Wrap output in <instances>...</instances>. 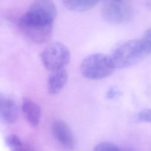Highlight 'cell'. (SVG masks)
Here are the masks:
<instances>
[{
  "mask_svg": "<svg viewBox=\"0 0 151 151\" xmlns=\"http://www.w3.org/2000/svg\"><path fill=\"white\" fill-rule=\"evenodd\" d=\"M57 9L51 0H34L17 21L20 31L28 40L37 44L51 37Z\"/></svg>",
  "mask_w": 151,
  "mask_h": 151,
  "instance_id": "1",
  "label": "cell"
},
{
  "mask_svg": "<svg viewBox=\"0 0 151 151\" xmlns=\"http://www.w3.org/2000/svg\"><path fill=\"white\" fill-rule=\"evenodd\" d=\"M116 68L111 57L97 53L87 56L82 61L80 71L88 79L99 80L111 75Z\"/></svg>",
  "mask_w": 151,
  "mask_h": 151,
  "instance_id": "2",
  "label": "cell"
},
{
  "mask_svg": "<svg viewBox=\"0 0 151 151\" xmlns=\"http://www.w3.org/2000/svg\"><path fill=\"white\" fill-rule=\"evenodd\" d=\"M146 54L142 40L135 39L124 42L117 47L111 57L116 68H125L136 64Z\"/></svg>",
  "mask_w": 151,
  "mask_h": 151,
  "instance_id": "3",
  "label": "cell"
},
{
  "mask_svg": "<svg viewBox=\"0 0 151 151\" xmlns=\"http://www.w3.org/2000/svg\"><path fill=\"white\" fill-rule=\"evenodd\" d=\"M40 58L44 66L51 71L64 68L70 61V54L65 45L55 42L42 50Z\"/></svg>",
  "mask_w": 151,
  "mask_h": 151,
  "instance_id": "4",
  "label": "cell"
},
{
  "mask_svg": "<svg viewBox=\"0 0 151 151\" xmlns=\"http://www.w3.org/2000/svg\"><path fill=\"white\" fill-rule=\"evenodd\" d=\"M102 16L111 24H123L129 21L133 15L132 6L127 1L108 0L102 7Z\"/></svg>",
  "mask_w": 151,
  "mask_h": 151,
  "instance_id": "5",
  "label": "cell"
},
{
  "mask_svg": "<svg viewBox=\"0 0 151 151\" xmlns=\"http://www.w3.org/2000/svg\"><path fill=\"white\" fill-rule=\"evenodd\" d=\"M55 139L64 147L73 149L76 145L75 136L69 126L61 120H54L51 126Z\"/></svg>",
  "mask_w": 151,
  "mask_h": 151,
  "instance_id": "6",
  "label": "cell"
},
{
  "mask_svg": "<svg viewBox=\"0 0 151 151\" xmlns=\"http://www.w3.org/2000/svg\"><path fill=\"white\" fill-rule=\"evenodd\" d=\"M68 80V73L64 68L51 71L47 81V90L50 94H56L64 88Z\"/></svg>",
  "mask_w": 151,
  "mask_h": 151,
  "instance_id": "7",
  "label": "cell"
},
{
  "mask_svg": "<svg viewBox=\"0 0 151 151\" xmlns=\"http://www.w3.org/2000/svg\"><path fill=\"white\" fill-rule=\"evenodd\" d=\"M21 107L27 121L32 126H37L40 123L41 116L40 106L30 99L24 98L22 100Z\"/></svg>",
  "mask_w": 151,
  "mask_h": 151,
  "instance_id": "8",
  "label": "cell"
},
{
  "mask_svg": "<svg viewBox=\"0 0 151 151\" xmlns=\"http://www.w3.org/2000/svg\"><path fill=\"white\" fill-rule=\"evenodd\" d=\"M0 114L3 121L8 124L14 123L18 115V107L14 101L2 94L0 97Z\"/></svg>",
  "mask_w": 151,
  "mask_h": 151,
  "instance_id": "9",
  "label": "cell"
},
{
  "mask_svg": "<svg viewBox=\"0 0 151 151\" xmlns=\"http://www.w3.org/2000/svg\"><path fill=\"white\" fill-rule=\"evenodd\" d=\"M100 0H61L63 5L68 10L84 12L93 8Z\"/></svg>",
  "mask_w": 151,
  "mask_h": 151,
  "instance_id": "10",
  "label": "cell"
},
{
  "mask_svg": "<svg viewBox=\"0 0 151 151\" xmlns=\"http://www.w3.org/2000/svg\"><path fill=\"white\" fill-rule=\"evenodd\" d=\"M6 144L8 147L13 151L31 150L34 149L28 144L22 141L18 136L14 134L9 135L6 138Z\"/></svg>",
  "mask_w": 151,
  "mask_h": 151,
  "instance_id": "11",
  "label": "cell"
},
{
  "mask_svg": "<svg viewBox=\"0 0 151 151\" xmlns=\"http://www.w3.org/2000/svg\"><path fill=\"white\" fill-rule=\"evenodd\" d=\"M94 150L96 151H118L121 150L122 149L111 142H103L96 145L94 147Z\"/></svg>",
  "mask_w": 151,
  "mask_h": 151,
  "instance_id": "12",
  "label": "cell"
},
{
  "mask_svg": "<svg viewBox=\"0 0 151 151\" xmlns=\"http://www.w3.org/2000/svg\"><path fill=\"white\" fill-rule=\"evenodd\" d=\"M147 54H151V28L147 29L141 39Z\"/></svg>",
  "mask_w": 151,
  "mask_h": 151,
  "instance_id": "13",
  "label": "cell"
},
{
  "mask_svg": "<svg viewBox=\"0 0 151 151\" xmlns=\"http://www.w3.org/2000/svg\"><path fill=\"white\" fill-rule=\"evenodd\" d=\"M137 119L140 122L151 123V109H145L140 111L137 114Z\"/></svg>",
  "mask_w": 151,
  "mask_h": 151,
  "instance_id": "14",
  "label": "cell"
},
{
  "mask_svg": "<svg viewBox=\"0 0 151 151\" xmlns=\"http://www.w3.org/2000/svg\"><path fill=\"white\" fill-rule=\"evenodd\" d=\"M120 92L114 87L110 88L106 93V97L108 99H114L118 97Z\"/></svg>",
  "mask_w": 151,
  "mask_h": 151,
  "instance_id": "15",
  "label": "cell"
},
{
  "mask_svg": "<svg viewBox=\"0 0 151 151\" xmlns=\"http://www.w3.org/2000/svg\"><path fill=\"white\" fill-rule=\"evenodd\" d=\"M147 7L151 10V1H149V2H148V5H147Z\"/></svg>",
  "mask_w": 151,
  "mask_h": 151,
  "instance_id": "16",
  "label": "cell"
},
{
  "mask_svg": "<svg viewBox=\"0 0 151 151\" xmlns=\"http://www.w3.org/2000/svg\"><path fill=\"white\" fill-rule=\"evenodd\" d=\"M119 1H127V0H119Z\"/></svg>",
  "mask_w": 151,
  "mask_h": 151,
  "instance_id": "17",
  "label": "cell"
}]
</instances>
